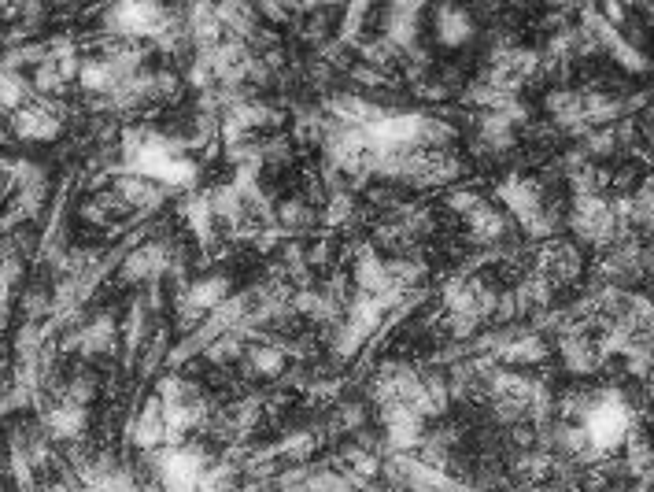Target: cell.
<instances>
[{"label": "cell", "instance_id": "obj_1", "mask_svg": "<svg viewBox=\"0 0 654 492\" xmlns=\"http://www.w3.org/2000/svg\"><path fill=\"white\" fill-rule=\"evenodd\" d=\"M584 437L592 444L595 463L610 459L618 448L629 444V437L636 433V411L618 389H599L595 393V404L588 407V415L581 422Z\"/></svg>", "mask_w": 654, "mask_h": 492}, {"label": "cell", "instance_id": "obj_2", "mask_svg": "<svg viewBox=\"0 0 654 492\" xmlns=\"http://www.w3.org/2000/svg\"><path fill=\"white\" fill-rule=\"evenodd\" d=\"M174 23V12L163 4H115L104 15V30L108 37H130V41H159V34Z\"/></svg>", "mask_w": 654, "mask_h": 492}, {"label": "cell", "instance_id": "obj_3", "mask_svg": "<svg viewBox=\"0 0 654 492\" xmlns=\"http://www.w3.org/2000/svg\"><path fill=\"white\" fill-rule=\"evenodd\" d=\"M570 230L581 237L584 245H610L621 234L614 208H610V200L603 193H595V197H573Z\"/></svg>", "mask_w": 654, "mask_h": 492}, {"label": "cell", "instance_id": "obj_4", "mask_svg": "<svg viewBox=\"0 0 654 492\" xmlns=\"http://www.w3.org/2000/svg\"><path fill=\"white\" fill-rule=\"evenodd\" d=\"M8 126H12V134L19 137V141H56L63 130V111L56 108V104H49V100L34 97L30 104L12 111Z\"/></svg>", "mask_w": 654, "mask_h": 492}, {"label": "cell", "instance_id": "obj_5", "mask_svg": "<svg viewBox=\"0 0 654 492\" xmlns=\"http://www.w3.org/2000/svg\"><path fill=\"white\" fill-rule=\"evenodd\" d=\"M581 271H584L581 248L570 245V241H547V245L540 248V256H536V274H544L555 289L558 285L577 282Z\"/></svg>", "mask_w": 654, "mask_h": 492}, {"label": "cell", "instance_id": "obj_6", "mask_svg": "<svg viewBox=\"0 0 654 492\" xmlns=\"http://www.w3.org/2000/svg\"><path fill=\"white\" fill-rule=\"evenodd\" d=\"M603 359L606 356L603 348H599V341L584 326H573L562 337V367L570 370V374H595V370L603 367Z\"/></svg>", "mask_w": 654, "mask_h": 492}, {"label": "cell", "instance_id": "obj_7", "mask_svg": "<svg viewBox=\"0 0 654 492\" xmlns=\"http://www.w3.org/2000/svg\"><path fill=\"white\" fill-rule=\"evenodd\" d=\"M433 30H436V41L440 45H448V49H459L466 45L473 34H477V23H473V15L459 4H448V8H436L433 12Z\"/></svg>", "mask_w": 654, "mask_h": 492}, {"label": "cell", "instance_id": "obj_8", "mask_svg": "<svg viewBox=\"0 0 654 492\" xmlns=\"http://www.w3.org/2000/svg\"><path fill=\"white\" fill-rule=\"evenodd\" d=\"M466 230H470V237L477 245H499V241H507V234H510V219L503 208L485 204V208L473 211L470 219H466Z\"/></svg>", "mask_w": 654, "mask_h": 492}, {"label": "cell", "instance_id": "obj_9", "mask_svg": "<svg viewBox=\"0 0 654 492\" xmlns=\"http://www.w3.org/2000/svg\"><path fill=\"white\" fill-rule=\"evenodd\" d=\"M45 430H49L52 441H78L85 430V407L56 400V404L45 411Z\"/></svg>", "mask_w": 654, "mask_h": 492}, {"label": "cell", "instance_id": "obj_10", "mask_svg": "<svg viewBox=\"0 0 654 492\" xmlns=\"http://www.w3.org/2000/svg\"><path fill=\"white\" fill-rule=\"evenodd\" d=\"M418 26H422V8L414 4H392L385 15V34L396 49H411L414 37H418Z\"/></svg>", "mask_w": 654, "mask_h": 492}, {"label": "cell", "instance_id": "obj_11", "mask_svg": "<svg viewBox=\"0 0 654 492\" xmlns=\"http://www.w3.org/2000/svg\"><path fill=\"white\" fill-rule=\"evenodd\" d=\"M244 359H248L252 374H259V378H274V374L285 370V352L278 345H255L244 352Z\"/></svg>", "mask_w": 654, "mask_h": 492}, {"label": "cell", "instance_id": "obj_12", "mask_svg": "<svg viewBox=\"0 0 654 492\" xmlns=\"http://www.w3.org/2000/svg\"><path fill=\"white\" fill-rule=\"evenodd\" d=\"M606 52H610V56H614V60L621 63V67H625V71H647V67H651V63H647V52L640 49V45H636V41H632V37H625V34H618L614 37V41H610V45H606Z\"/></svg>", "mask_w": 654, "mask_h": 492}, {"label": "cell", "instance_id": "obj_13", "mask_svg": "<svg viewBox=\"0 0 654 492\" xmlns=\"http://www.w3.org/2000/svg\"><path fill=\"white\" fill-rule=\"evenodd\" d=\"M278 222L285 226V230H303V226L315 222V215H311V208H307L303 200H289V204H281Z\"/></svg>", "mask_w": 654, "mask_h": 492}, {"label": "cell", "instance_id": "obj_14", "mask_svg": "<svg viewBox=\"0 0 654 492\" xmlns=\"http://www.w3.org/2000/svg\"><path fill=\"white\" fill-rule=\"evenodd\" d=\"M366 15H370V8H366V4H355V8H348V15H344V26H340V41H355V37L363 34Z\"/></svg>", "mask_w": 654, "mask_h": 492}, {"label": "cell", "instance_id": "obj_15", "mask_svg": "<svg viewBox=\"0 0 654 492\" xmlns=\"http://www.w3.org/2000/svg\"><path fill=\"white\" fill-rule=\"evenodd\" d=\"M533 492H555V489H544V485H536V489H533Z\"/></svg>", "mask_w": 654, "mask_h": 492}]
</instances>
